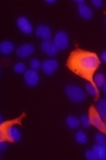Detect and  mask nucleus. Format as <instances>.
<instances>
[{
  "instance_id": "obj_1",
  "label": "nucleus",
  "mask_w": 106,
  "mask_h": 160,
  "mask_svg": "<svg viewBox=\"0 0 106 160\" xmlns=\"http://www.w3.org/2000/svg\"><path fill=\"white\" fill-rule=\"evenodd\" d=\"M68 66L76 74L91 78L99 66V59L93 52L76 51L68 60Z\"/></svg>"
},
{
  "instance_id": "obj_2",
  "label": "nucleus",
  "mask_w": 106,
  "mask_h": 160,
  "mask_svg": "<svg viewBox=\"0 0 106 160\" xmlns=\"http://www.w3.org/2000/svg\"><path fill=\"white\" fill-rule=\"evenodd\" d=\"M65 94L73 103H82L85 99L84 91L78 85L70 84L65 87Z\"/></svg>"
},
{
  "instance_id": "obj_3",
  "label": "nucleus",
  "mask_w": 106,
  "mask_h": 160,
  "mask_svg": "<svg viewBox=\"0 0 106 160\" xmlns=\"http://www.w3.org/2000/svg\"><path fill=\"white\" fill-rule=\"evenodd\" d=\"M1 137H6L9 141L11 142H18L21 139V132L20 129L13 124H9V125L5 126L1 129Z\"/></svg>"
},
{
  "instance_id": "obj_4",
  "label": "nucleus",
  "mask_w": 106,
  "mask_h": 160,
  "mask_svg": "<svg viewBox=\"0 0 106 160\" xmlns=\"http://www.w3.org/2000/svg\"><path fill=\"white\" fill-rule=\"evenodd\" d=\"M53 42L55 43V45L58 47L59 50H65L68 48L70 44V40H68V35L64 31H58L54 35Z\"/></svg>"
},
{
  "instance_id": "obj_5",
  "label": "nucleus",
  "mask_w": 106,
  "mask_h": 160,
  "mask_svg": "<svg viewBox=\"0 0 106 160\" xmlns=\"http://www.w3.org/2000/svg\"><path fill=\"white\" fill-rule=\"evenodd\" d=\"M17 27L21 31L22 33L24 34H30L32 33L33 31V27H32V23L30 22V20L27 18V17H18V19H17Z\"/></svg>"
},
{
  "instance_id": "obj_6",
  "label": "nucleus",
  "mask_w": 106,
  "mask_h": 160,
  "mask_svg": "<svg viewBox=\"0 0 106 160\" xmlns=\"http://www.w3.org/2000/svg\"><path fill=\"white\" fill-rule=\"evenodd\" d=\"M34 53V47L31 43H24L21 44L20 47H18V49L16 50V54L20 59H27L30 55H32Z\"/></svg>"
},
{
  "instance_id": "obj_7",
  "label": "nucleus",
  "mask_w": 106,
  "mask_h": 160,
  "mask_svg": "<svg viewBox=\"0 0 106 160\" xmlns=\"http://www.w3.org/2000/svg\"><path fill=\"white\" fill-rule=\"evenodd\" d=\"M23 78H24V82L28 86H35L38 84L39 81H40V76H39L38 72L35 70H27L23 73Z\"/></svg>"
},
{
  "instance_id": "obj_8",
  "label": "nucleus",
  "mask_w": 106,
  "mask_h": 160,
  "mask_svg": "<svg viewBox=\"0 0 106 160\" xmlns=\"http://www.w3.org/2000/svg\"><path fill=\"white\" fill-rule=\"evenodd\" d=\"M59 68V63L54 59H48L42 62V71L45 75H52Z\"/></svg>"
},
{
  "instance_id": "obj_9",
  "label": "nucleus",
  "mask_w": 106,
  "mask_h": 160,
  "mask_svg": "<svg viewBox=\"0 0 106 160\" xmlns=\"http://www.w3.org/2000/svg\"><path fill=\"white\" fill-rule=\"evenodd\" d=\"M41 50H42L47 55H49V57H54V55L58 54V52H59L58 47L52 40L43 41V42L41 43Z\"/></svg>"
},
{
  "instance_id": "obj_10",
  "label": "nucleus",
  "mask_w": 106,
  "mask_h": 160,
  "mask_svg": "<svg viewBox=\"0 0 106 160\" xmlns=\"http://www.w3.org/2000/svg\"><path fill=\"white\" fill-rule=\"evenodd\" d=\"M35 35L38 37V38L42 39L43 41L44 40H50L52 35L51 32V29L47 26V24H39L35 29Z\"/></svg>"
},
{
  "instance_id": "obj_11",
  "label": "nucleus",
  "mask_w": 106,
  "mask_h": 160,
  "mask_svg": "<svg viewBox=\"0 0 106 160\" xmlns=\"http://www.w3.org/2000/svg\"><path fill=\"white\" fill-rule=\"evenodd\" d=\"M78 14H80V17L82 18V19L84 20H90L92 19L93 17V11L92 9H91L90 7L87 5H85V3H83V5H80L78 6Z\"/></svg>"
},
{
  "instance_id": "obj_12",
  "label": "nucleus",
  "mask_w": 106,
  "mask_h": 160,
  "mask_svg": "<svg viewBox=\"0 0 106 160\" xmlns=\"http://www.w3.org/2000/svg\"><path fill=\"white\" fill-rule=\"evenodd\" d=\"M90 116H91L92 125L95 126L96 128H98V129H103L105 125H104V119L102 118V116L95 111H92V113H91Z\"/></svg>"
},
{
  "instance_id": "obj_13",
  "label": "nucleus",
  "mask_w": 106,
  "mask_h": 160,
  "mask_svg": "<svg viewBox=\"0 0 106 160\" xmlns=\"http://www.w3.org/2000/svg\"><path fill=\"white\" fill-rule=\"evenodd\" d=\"M14 50V45L11 41H3L0 43V53L3 55H9Z\"/></svg>"
},
{
  "instance_id": "obj_14",
  "label": "nucleus",
  "mask_w": 106,
  "mask_h": 160,
  "mask_svg": "<svg viewBox=\"0 0 106 160\" xmlns=\"http://www.w3.org/2000/svg\"><path fill=\"white\" fill-rule=\"evenodd\" d=\"M93 150L96 153V157L98 160H106V145H98L96 144L93 146Z\"/></svg>"
},
{
  "instance_id": "obj_15",
  "label": "nucleus",
  "mask_w": 106,
  "mask_h": 160,
  "mask_svg": "<svg viewBox=\"0 0 106 160\" xmlns=\"http://www.w3.org/2000/svg\"><path fill=\"white\" fill-rule=\"evenodd\" d=\"M96 112L106 120V98H101L96 104Z\"/></svg>"
},
{
  "instance_id": "obj_16",
  "label": "nucleus",
  "mask_w": 106,
  "mask_h": 160,
  "mask_svg": "<svg viewBox=\"0 0 106 160\" xmlns=\"http://www.w3.org/2000/svg\"><path fill=\"white\" fill-rule=\"evenodd\" d=\"M65 122H66V125H68V127H70L71 129H75V128H78V126H80L81 122L78 117H75V116H73V115H70L66 117Z\"/></svg>"
},
{
  "instance_id": "obj_17",
  "label": "nucleus",
  "mask_w": 106,
  "mask_h": 160,
  "mask_svg": "<svg viewBox=\"0 0 106 160\" xmlns=\"http://www.w3.org/2000/svg\"><path fill=\"white\" fill-rule=\"evenodd\" d=\"M85 90H86L87 94L91 95V96H96L97 94H98V90H97V86L94 84V83H86L85 84Z\"/></svg>"
},
{
  "instance_id": "obj_18",
  "label": "nucleus",
  "mask_w": 106,
  "mask_h": 160,
  "mask_svg": "<svg viewBox=\"0 0 106 160\" xmlns=\"http://www.w3.org/2000/svg\"><path fill=\"white\" fill-rule=\"evenodd\" d=\"M105 81H106V78L103 73H97L93 76V83H94L97 87H103Z\"/></svg>"
},
{
  "instance_id": "obj_19",
  "label": "nucleus",
  "mask_w": 106,
  "mask_h": 160,
  "mask_svg": "<svg viewBox=\"0 0 106 160\" xmlns=\"http://www.w3.org/2000/svg\"><path fill=\"white\" fill-rule=\"evenodd\" d=\"M75 141L76 142H78V144H81V145H83V144H85L87 141V136H86V134H85L84 132H78L75 134Z\"/></svg>"
},
{
  "instance_id": "obj_20",
  "label": "nucleus",
  "mask_w": 106,
  "mask_h": 160,
  "mask_svg": "<svg viewBox=\"0 0 106 160\" xmlns=\"http://www.w3.org/2000/svg\"><path fill=\"white\" fill-rule=\"evenodd\" d=\"M13 71L16 72L17 74H21V73H24L27 71V68H26V64L22 63V62H18L13 65Z\"/></svg>"
},
{
  "instance_id": "obj_21",
  "label": "nucleus",
  "mask_w": 106,
  "mask_h": 160,
  "mask_svg": "<svg viewBox=\"0 0 106 160\" xmlns=\"http://www.w3.org/2000/svg\"><path fill=\"white\" fill-rule=\"evenodd\" d=\"M80 122L85 128H88L92 126V122H91V116L88 115H82L80 117Z\"/></svg>"
},
{
  "instance_id": "obj_22",
  "label": "nucleus",
  "mask_w": 106,
  "mask_h": 160,
  "mask_svg": "<svg viewBox=\"0 0 106 160\" xmlns=\"http://www.w3.org/2000/svg\"><path fill=\"white\" fill-rule=\"evenodd\" d=\"M95 142L98 145H106V136L104 134H101V132H97L94 136Z\"/></svg>"
},
{
  "instance_id": "obj_23",
  "label": "nucleus",
  "mask_w": 106,
  "mask_h": 160,
  "mask_svg": "<svg viewBox=\"0 0 106 160\" xmlns=\"http://www.w3.org/2000/svg\"><path fill=\"white\" fill-rule=\"evenodd\" d=\"M30 66L32 70H39L40 68H42V63H41L40 61H39L38 59H32L30 61Z\"/></svg>"
},
{
  "instance_id": "obj_24",
  "label": "nucleus",
  "mask_w": 106,
  "mask_h": 160,
  "mask_svg": "<svg viewBox=\"0 0 106 160\" xmlns=\"http://www.w3.org/2000/svg\"><path fill=\"white\" fill-rule=\"evenodd\" d=\"M85 158L88 160H96L97 159L96 153H95V151L93 150V149H87V150L85 151Z\"/></svg>"
},
{
  "instance_id": "obj_25",
  "label": "nucleus",
  "mask_w": 106,
  "mask_h": 160,
  "mask_svg": "<svg viewBox=\"0 0 106 160\" xmlns=\"http://www.w3.org/2000/svg\"><path fill=\"white\" fill-rule=\"evenodd\" d=\"M7 148H8V142L3 140V139H1L0 140V150H6Z\"/></svg>"
},
{
  "instance_id": "obj_26",
  "label": "nucleus",
  "mask_w": 106,
  "mask_h": 160,
  "mask_svg": "<svg viewBox=\"0 0 106 160\" xmlns=\"http://www.w3.org/2000/svg\"><path fill=\"white\" fill-rule=\"evenodd\" d=\"M92 5L96 8H101L103 6V1L102 0H92Z\"/></svg>"
},
{
  "instance_id": "obj_27",
  "label": "nucleus",
  "mask_w": 106,
  "mask_h": 160,
  "mask_svg": "<svg viewBox=\"0 0 106 160\" xmlns=\"http://www.w3.org/2000/svg\"><path fill=\"white\" fill-rule=\"evenodd\" d=\"M101 61L103 62V63H106V51H104V52H102V54H101Z\"/></svg>"
},
{
  "instance_id": "obj_28",
  "label": "nucleus",
  "mask_w": 106,
  "mask_h": 160,
  "mask_svg": "<svg viewBox=\"0 0 106 160\" xmlns=\"http://www.w3.org/2000/svg\"><path fill=\"white\" fill-rule=\"evenodd\" d=\"M45 3H48V5H53V3H55V0H45Z\"/></svg>"
},
{
  "instance_id": "obj_29",
  "label": "nucleus",
  "mask_w": 106,
  "mask_h": 160,
  "mask_svg": "<svg viewBox=\"0 0 106 160\" xmlns=\"http://www.w3.org/2000/svg\"><path fill=\"white\" fill-rule=\"evenodd\" d=\"M74 2L78 3V6H80V5H83V3H84V0H74Z\"/></svg>"
},
{
  "instance_id": "obj_30",
  "label": "nucleus",
  "mask_w": 106,
  "mask_h": 160,
  "mask_svg": "<svg viewBox=\"0 0 106 160\" xmlns=\"http://www.w3.org/2000/svg\"><path fill=\"white\" fill-rule=\"evenodd\" d=\"M103 92H104V94L106 95V81H105V83H104V85H103Z\"/></svg>"
},
{
  "instance_id": "obj_31",
  "label": "nucleus",
  "mask_w": 106,
  "mask_h": 160,
  "mask_svg": "<svg viewBox=\"0 0 106 160\" xmlns=\"http://www.w3.org/2000/svg\"><path fill=\"white\" fill-rule=\"evenodd\" d=\"M0 122H1V124H3V122H5V119H3V115H0Z\"/></svg>"
},
{
  "instance_id": "obj_32",
  "label": "nucleus",
  "mask_w": 106,
  "mask_h": 160,
  "mask_svg": "<svg viewBox=\"0 0 106 160\" xmlns=\"http://www.w3.org/2000/svg\"><path fill=\"white\" fill-rule=\"evenodd\" d=\"M103 130H104V132H105V134H106V125H105V126H104V128H103Z\"/></svg>"
},
{
  "instance_id": "obj_33",
  "label": "nucleus",
  "mask_w": 106,
  "mask_h": 160,
  "mask_svg": "<svg viewBox=\"0 0 106 160\" xmlns=\"http://www.w3.org/2000/svg\"><path fill=\"white\" fill-rule=\"evenodd\" d=\"M105 23H106V19H105Z\"/></svg>"
}]
</instances>
